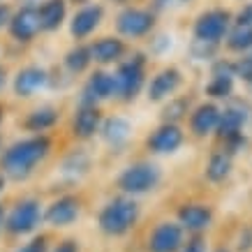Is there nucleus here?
Returning <instances> with one entry per match:
<instances>
[{"instance_id": "nucleus-1", "label": "nucleus", "mask_w": 252, "mask_h": 252, "mask_svg": "<svg viewBox=\"0 0 252 252\" xmlns=\"http://www.w3.org/2000/svg\"><path fill=\"white\" fill-rule=\"evenodd\" d=\"M49 151H51V141H49L44 134L16 141V144L9 146L7 151L2 153V158H0L2 174H7L9 178H14V181H21V178L32 174V169L49 155Z\"/></svg>"}, {"instance_id": "nucleus-2", "label": "nucleus", "mask_w": 252, "mask_h": 252, "mask_svg": "<svg viewBox=\"0 0 252 252\" xmlns=\"http://www.w3.org/2000/svg\"><path fill=\"white\" fill-rule=\"evenodd\" d=\"M139 220V204L134 199L118 197L111 199L107 206L99 211V229L111 238L125 236Z\"/></svg>"}, {"instance_id": "nucleus-3", "label": "nucleus", "mask_w": 252, "mask_h": 252, "mask_svg": "<svg viewBox=\"0 0 252 252\" xmlns=\"http://www.w3.org/2000/svg\"><path fill=\"white\" fill-rule=\"evenodd\" d=\"M42 220H44L42 204L37 199H23L5 215V231L9 236H26L37 229Z\"/></svg>"}, {"instance_id": "nucleus-4", "label": "nucleus", "mask_w": 252, "mask_h": 252, "mask_svg": "<svg viewBox=\"0 0 252 252\" xmlns=\"http://www.w3.org/2000/svg\"><path fill=\"white\" fill-rule=\"evenodd\" d=\"M158 183H160V169L148 162L132 164L118 178V185L125 194H144V192L153 190Z\"/></svg>"}, {"instance_id": "nucleus-5", "label": "nucleus", "mask_w": 252, "mask_h": 252, "mask_svg": "<svg viewBox=\"0 0 252 252\" xmlns=\"http://www.w3.org/2000/svg\"><path fill=\"white\" fill-rule=\"evenodd\" d=\"M116 79V95L125 102H130L139 95L144 86V56L137 54L130 61H125L114 74Z\"/></svg>"}, {"instance_id": "nucleus-6", "label": "nucleus", "mask_w": 252, "mask_h": 252, "mask_svg": "<svg viewBox=\"0 0 252 252\" xmlns=\"http://www.w3.org/2000/svg\"><path fill=\"white\" fill-rule=\"evenodd\" d=\"M231 26V14L227 9H211L197 19L194 23V37L201 44H218L227 37Z\"/></svg>"}, {"instance_id": "nucleus-7", "label": "nucleus", "mask_w": 252, "mask_h": 252, "mask_svg": "<svg viewBox=\"0 0 252 252\" xmlns=\"http://www.w3.org/2000/svg\"><path fill=\"white\" fill-rule=\"evenodd\" d=\"M183 243H185L183 229H181L178 222H160L151 231L146 250L148 252H178Z\"/></svg>"}, {"instance_id": "nucleus-8", "label": "nucleus", "mask_w": 252, "mask_h": 252, "mask_svg": "<svg viewBox=\"0 0 252 252\" xmlns=\"http://www.w3.org/2000/svg\"><path fill=\"white\" fill-rule=\"evenodd\" d=\"M116 28L125 37H141V35H146V32L153 28V14L146 12V9L127 7L118 14Z\"/></svg>"}, {"instance_id": "nucleus-9", "label": "nucleus", "mask_w": 252, "mask_h": 252, "mask_svg": "<svg viewBox=\"0 0 252 252\" xmlns=\"http://www.w3.org/2000/svg\"><path fill=\"white\" fill-rule=\"evenodd\" d=\"M213 222V208L206 204H185L178 208V224L183 231L201 234L206 231Z\"/></svg>"}, {"instance_id": "nucleus-10", "label": "nucleus", "mask_w": 252, "mask_h": 252, "mask_svg": "<svg viewBox=\"0 0 252 252\" xmlns=\"http://www.w3.org/2000/svg\"><path fill=\"white\" fill-rule=\"evenodd\" d=\"M79 213H81V206H79V199L74 197H61L56 199L51 206L46 208L44 220L46 224H51L56 229H63V227H69L79 220Z\"/></svg>"}, {"instance_id": "nucleus-11", "label": "nucleus", "mask_w": 252, "mask_h": 252, "mask_svg": "<svg viewBox=\"0 0 252 252\" xmlns=\"http://www.w3.org/2000/svg\"><path fill=\"white\" fill-rule=\"evenodd\" d=\"M116 95V79L114 74L107 72H95L88 84L84 86V97H81V107H95L102 99H109Z\"/></svg>"}, {"instance_id": "nucleus-12", "label": "nucleus", "mask_w": 252, "mask_h": 252, "mask_svg": "<svg viewBox=\"0 0 252 252\" xmlns=\"http://www.w3.org/2000/svg\"><path fill=\"white\" fill-rule=\"evenodd\" d=\"M42 31L39 28V14H37V7H21L16 12L12 19H9V32L16 42H31L37 32Z\"/></svg>"}, {"instance_id": "nucleus-13", "label": "nucleus", "mask_w": 252, "mask_h": 252, "mask_svg": "<svg viewBox=\"0 0 252 252\" xmlns=\"http://www.w3.org/2000/svg\"><path fill=\"white\" fill-rule=\"evenodd\" d=\"M181 144H183V132L176 127L174 123H164L162 127H158V130L148 137V141H146V146L153 151V153H174V151H178L181 148Z\"/></svg>"}, {"instance_id": "nucleus-14", "label": "nucleus", "mask_w": 252, "mask_h": 252, "mask_svg": "<svg viewBox=\"0 0 252 252\" xmlns=\"http://www.w3.org/2000/svg\"><path fill=\"white\" fill-rule=\"evenodd\" d=\"M46 81H49V74L44 67H37V65L23 67L14 79V93L19 97H32L37 91L44 88Z\"/></svg>"}, {"instance_id": "nucleus-15", "label": "nucleus", "mask_w": 252, "mask_h": 252, "mask_svg": "<svg viewBox=\"0 0 252 252\" xmlns=\"http://www.w3.org/2000/svg\"><path fill=\"white\" fill-rule=\"evenodd\" d=\"M102 16H104V9L99 7V5H86V7H81L77 14H74L69 31H72V35L77 39H84L99 26Z\"/></svg>"}, {"instance_id": "nucleus-16", "label": "nucleus", "mask_w": 252, "mask_h": 252, "mask_svg": "<svg viewBox=\"0 0 252 252\" xmlns=\"http://www.w3.org/2000/svg\"><path fill=\"white\" fill-rule=\"evenodd\" d=\"M178 86H181V72L174 67L162 69L160 74H155L153 81L148 84V99L151 102H160V99L169 97L171 93H176Z\"/></svg>"}, {"instance_id": "nucleus-17", "label": "nucleus", "mask_w": 252, "mask_h": 252, "mask_svg": "<svg viewBox=\"0 0 252 252\" xmlns=\"http://www.w3.org/2000/svg\"><path fill=\"white\" fill-rule=\"evenodd\" d=\"M37 14L42 31H56V28H61L67 16V5H65V0H44L37 7Z\"/></svg>"}, {"instance_id": "nucleus-18", "label": "nucleus", "mask_w": 252, "mask_h": 252, "mask_svg": "<svg viewBox=\"0 0 252 252\" xmlns=\"http://www.w3.org/2000/svg\"><path fill=\"white\" fill-rule=\"evenodd\" d=\"M123 54H125V44L121 39H114V37L97 39L91 46V61L99 63V65H109V63L121 61Z\"/></svg>"}, {"instance_id": "nucleus-19", "label": "nucleus", "mask_w": 252, "mask_h": 252, "mask_svg": "<svg viewBox=\"0 0 252 252\" xmlns=\"http://www.w3.org/2000/svg\"><path fill=\"white\" fill-rule=\"evenodd\" d=\"M218 118H220V109L215 104H201V107L192 114V132L197 137H206L218 127Z\"/></svg>"}, {"instance_id": "nucleus-20", "label": "nucleus", "mask_w": 252, "mask_h": 252, "mask_svg": "<svg viewBox=\"0 0 252 252\" xmlns=\"http://www.w3.org/2000/svg\"><path fill=\"white\" fill-rule=\"evenodd\" d=\"M245 125V111L243 109H224V111H220V118H218V134H220L224 141L231 137H238L241 134V130H243Z\"/></svg>"}, {"instance_id": "nucleus-21", "label": "nucleus", "mask_w": 252, "mask_h": 252, "mask_svg": "<svg viewBox=\"0 0 252 252\" xmlns=\"http://www.w3.org/2000/svg\"><path fill=\"white\" fill-rule=\"evenodd\" d=\"M234 65H224L220 63L213 72V79H211V84L206 86V93L211 97H227L234 88Z\"/></svg>"}, {"instance_id": "nucleus-22", "label": "nucleus", "mask_w": 252, "mask_h": 252, "mask_svg": "<svg viewBox=\"0 0 252 252\" xmlns=\"http://www.w3.org/2000/svg\"><path fill=\"white\" fill-rule=\"evenodd\" d=\"M99 121H102V116H99L97 107H81L74 116V134L81 139L93 137L99 130Z\"/></svg>"}, {"instance_id": "nucleus-23", "label": "nucleus", "mask_w": 252, "mask_h": 252, "mask_svg": "<svg viewBox=\"0 0 252 252\" xmlns=\"http://www.w3.org/2000/svg\"><path fill=\"white\" fill-rule=\"evenodd\" d=\"M102 137L114 146L123 144L125 139L130 137V123L125 121V118H109V121L102 125Z\"/></svg>"}, {"instance_id": "nucleus-24", "label": "nucleus", "mask_w": 252, "mask_h": 252, "mask_svg": "<svg viewBox=\"0 0 252 252\" xmlns=\"http://www.w3.org/2000/svg\"><path fill=\"white\" fill-rule=\"evenodd\" d=\"M56 121H58V114H56L54 109H37V111H32L28 118H26V130H31V132H44L49 130V127H54Z\"/></svg>"}, {"instance_id": "nucleus-25", "label": "nucleus", "mask_w": 252, "mask_h": 252, "mask_svg": "<svg viewBox=\"0 0 252 252\" xmlns=\"http://www.w3.org/2000/svg\"><path fill=\"white\" fill-rule=\"evenodd\" d=\"M229 169H231V158L229 153H215L211 155L208 160V167H206V178L213 181V183H220L229 176Z\"/></svg>"}, {"instance_id": "nucleus-26", "label": "nucleus", "mask_w": 252, "mask_h": 252, "mask_svg": "<svg viewBox=\"0 0 252 252\" xmlns=\"http://www.w3.org/2000/svg\"><path fill=\"white\" fill-rule=\"evenodd\" d=\"M227 46L231 51H250L252 49V26H234V31L227 32Z\"/></svg>"}, {"instance_id": "nucleus-27", "label": "nucleus", "mask_w": 252, "mask_h": 252, "mask_svg": "<svg viewBox=\"0 0 252 252\" xmlns=\"http://www.w3.org/2000/svg\"><path fill=\"white\" fill-rule=\"evenodd\" d=\"M65 65L72 74H79V72H84L88 65H91V49H86V46H77V49H72L67 56H65Z\"/></svg>"}, {"instance_id": "nucleus-28", "label": "nucleus", "mask_w": 252, "mask_h": 252, "mask_svg": "<svg viewBox=\"0 0 252 252\" xmlns=\"http://www.w3.org/2000/svg\"><path fill=\"white\" fill-rule=\"evenodd\" d=\"M51 245H49V236L39 234V236H32L31 241H26L23 245L16 248V252H49Z\"/></svg>"}, {"instance_id": "nucleus-29", "label": "nucleus", "mask_w": 252, "mask_h": 252, "mask_svg": "<svg viewBox=\"0 0 252 252\" xmlns=\"http://www.w3.org/2000/svg\"><path fill=\"white\" fill-rule=\"evenodd\" d=\"M185 114H188V99H171L169 107L164 109V121L174 123L178 118H183Z\"/></svg>"}, {"instance_id": "nucleus-30", "label": "nucleus", "mask_w": 252, "mask_h": 252, "mask_svg": "<svg viewBox=\"0 0 252 252\" xmlns=\"http://www.w3.org/2000/svg\"><path fill=\"white\" fill-rule=\"evenodd\" d=\"M234 74L252 84V54H250V56H245L243 61L238 63V65H234Z\"/></svg>"}, {"instance_id": "nucleus-31", "label": "nucleus", "mask_w": 252, "mask_h": 252, "mask_svg": "<svg viewBox=\"0 0 252 252\" xmlns=\"http://www.w3.org/2000/svg\"><path fill=\"white\" fill-rule=\"evenodd\" d=\"M178 252H206V241L199 236V234H194V236L188 238V241L181 245Z\"/></svg>"}, {"instance_id": "nucleus-32", "label": "nucleus", "mask_w": 252, "mask_h": 252, "mask_svg": "<svg viewBox=\"0 0 252 252\" xmlns=\"http://www.w3.org/2000/svg\"><path fill=\"white\" fill-rule=\"evenodd\" d=\"M236 248H238V252H250V250H252V229H250V227L241 231Z\"/></svg>"}, {"instance_id": "nucleus-33", "label": "nucleus", "mask_w": 252, "mask_h": 252, "mask_svg": "<svg viewBox=\"0 0 252 252\" xmlns=\"http://www.w3.org/2000/svg\"><path fill=\"white\" fill-rule=\"evenodd\" d=\"M49 252H81V250H79V243H77V241L65 238V241H61V243L56 245L54 250H49Z\"/></svg>"}, {"instance_id": "nucleus-34", "label": "nucleus", "mask_w": 252, "mask_h": 252, "mask_svg": "<svg viewBox=\"0 0 252 252\" xmlns=\"http://www.w3.org/2000/svg\"><path fill=\"white\" fill-rule=\"evenodd\" d=\"M236 23H238V26H252V2H250V5H245V7L238 12Z\"/></svg>"}, {"instance_id": "nucleus-35", "label": "nucleus", "mask_w": 252, "mask_h": 252, "mask_svg": "<svg viewBox=\"0 0 252 252\" xmlns=\"http://www.w3.org/2000/svg\"><path fill=\"white\" fill-rule=\"evenodd\" d=\"M9 19H12V12H9L7 5H0V31H2V26H7Z\"/></svg>"}, {"instance_id": "nucleus-36", "label": "nucleus", "mask_w": 252, "mask_h": 252, "mask_svg": "<svg viewBox=\"0 0 252 252\" xmlns=\"http://www.w3.org/2000/svg\"><path fill=\"white\" fill-rule=\"evenodd\" d=\"M2 227H5V211L0 206V231H2Z\"/></svg>"}, {"instance_id": "nucleus-37", "label": "nucleus", "mask_w": 252, "mask_h": 252, "mask_svg": "<svg viewBox=\"0 0 252 252\" xmlns=\"http://www.w3.org/2000/svg\"><path fill=\"white\" fill-rule=\"evenodd\" d=\"M5 86V69H0V88Z\"/></svg>"}, {"instance_id": "nucleus-38", "label": "nucleus", "mask_w": 252, "mask_h": 252, "mask_svg": "<svg viewBox=\"0 0 252 252\" xmlns=\"http://www.w3.org/2000/svg\"><path fill=\"white\" fill-rule=\"evenodd\" d=\"M2 190H5V176L0 174V192H2Z\"/></svg>"}, {"instance_id": "nucleus-39", "label": "nucleus", "mask_w": 252, "mask_h": 252, "mask_svg": "<svg viewBox=\"0 0 252 252\" xmlns=\"http://www.w3.org/2000/svg\"><path fill=\"white\" fill-rule=\"evenodd\" d=\"M215 252H231V250H227V248H218Z\"/></svg>"}, {"instance_id": "nucleus-40", "label": "nucleus", "mask_w": 252, "mask_h": 252, "mask_svg": "<svg viewBox=\"0 0 252 252\" xmlns=\"http://www.w3.org/2000/svg\"><path fill=\"white\" fill-rule=\"evenodd\" d=\"M0 118H2V114H0Z\"/></svg>"}]
</instances>
